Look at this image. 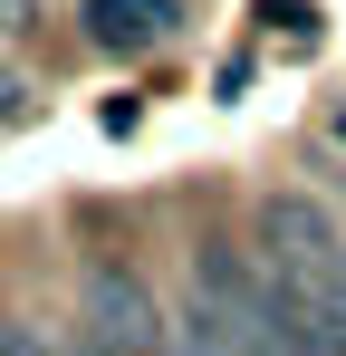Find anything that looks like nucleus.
<instances>
[{
  "mask_svg": "<svg viewBox=\"0 0 346 356\" xmlns=\"http://www.w3.org/2000/svg\"><path fill=\"white\" fill-rule=\"evenodd\" d=\"M192 318L212 327L222 356H327V337L308 327V308L240 241H202L192 250Z\"/></svg>",
  "mask_w": 346,
  "mask_h": 356,
  "instance_id": "obj_1",
  "label": "nucleus"
},
{
  "mask_svg": "<svg viewBox=\"0 0 346 356\" xmlns=\"http://www.w3.org/2000/svg\"><path fill=\"white\" fill-rule=\"evenodd\" d=\"M260 270L308 308L327 356H346V222L318 193H270L260 202Z\"/></svg>",
  "mask_w": 346,
  "mask_h": 356,
  "instance_id": "obj_2",
  "label": "nucleus"
},
{
  "mask_svg": "<svg viewBox=\"0 0 346 356\" xmlns=\"http://www.w3.org/2000/svg\"><path fill=\"white\" fill-rule=\"evenodd\" d=\"M87 337L106 356H154L164 347V308H154V289L135 280V270H87Z\"/></svg>",
  "mask_w": 346,
  "mask_h": 356,
  "instance_id": "obj_3",
  "label": "nucleus"
},
{
  "mask_svg": "<svg viewBox=\"0 0 346 356\" xmlns=\"http://www.w3.org/2000/svg\"><path fill=\"white\" fill-rule=\"evenodd\" d=\"M87 39L145 58V49H164V39H173V0H87Z\"/></svg>",
  "mask_w": 346,
  "mask_h": 356,
  "instance_id": "obj_4",
  "label": "nucleus"
},
{
  "mask_svg": "<svg viewBox=\"0 0 346 356\" xmlns=\"http://www.w3.org/2000/svg\"><path fill=\"white\" fill-rule=\"evenodd\" d=\"M154 356H222V347H212V327H202V318H173Z\"/></svg>",
  "mask_w": 346,
  "mask_h": 356,
  "instance_id": "obj_5",
  "label": "nucleus"
},
{
  "mask_svg": "<svg viewBox=\"0 0 346 356\" xmlns=\"http://www.w3.org/2000/svg\"><path fill=\"white\" fill-rule=\"evenodd\" d=\"M0 356H67V347H49L39 327H10V337H0Z\"/></svg>",
  "mask_w": 346,
  "mask_h": 356,
  "instance_id": "obj_6",
  "label": "nucleus"
},
{
  "mask_svg": "<svg viewBox=\"0 0 346 356\" xmlns=\"http://www.w3.org/2000/svg\"><path fill=\"white\" fill-rule=\"evenodd\" d=\"M19 97H29V87H19V67H10V49H0V116H19Z\"/></svg>",
  "mask_w": 346,
  "mask_h": 356,
  "instance_id": "obj_7",
  "label": "nucleus"
},
{
  "mask_svg": "<svg viewBox=\"0 0 346 356\" xmlns=\"http://www.w3.org/2000/svg\"><path fill=\"white\" fill-rule=\"evenodd\" d=\"M67 356H106V347H97V337H67Z\"/></svg>",
  "mask_w": 346,
  "mask_h": 356,
  "instance_id": "obj_8",
  "label": "nucleus"
},
{
  "mask_svg": "<svg viewBox=\"0 0 346 356\" xmlns=\"http://www.w3.org/2000/svg\"><path fill=\"white\" fill-rule=\"evenodd\" d=\"M0 10H19V0H0Z\"/></svg>",
  "mask_w": 346,
  "mask_h": 356,
  "instance_id": "obj_9",
  "label": "nucleus"
}]
</instances>
